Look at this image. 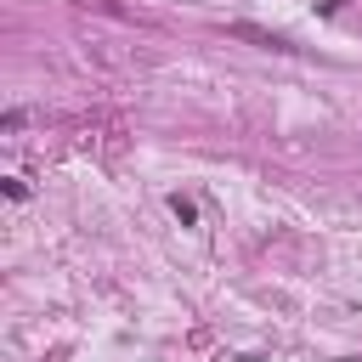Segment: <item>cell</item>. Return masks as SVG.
Instances as JSON below:
<instances>
[{
  "instance_id": "obj_1",
  "label": "cell",
  "mask_w": 362,
  "mask_h": 362,
  "mask_svg": "<svg viewBox=\"0 0 362 362\" xmlns=\"http://www.w3.org/2000/svg\"><path fill=\"white\" fill-rule=\"evenodd\" d=\"M232 34H238V40H255V45H272V51H288V40H277V34H266V28H249V23H232Z\"/></svg>"
}]
</instances>
